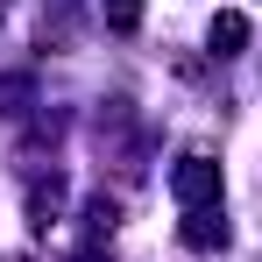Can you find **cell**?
<instances>
[{"label": "cell", "mask_w": 262, "mask_h": 262, "mask_svg": "<svg viewBox=\"0 0 262 262\" xmlns=\"http://www.w3.org/2000/svg\"><path fill=\"white\" fill-rule=\"evenodd\" d=\"M241 43H248V21L241 14H213V57H234Z\"/></svg>", "instance_id": "cell-4"}, {"label": "cell", "mask_w": 262, "mask_h": 262, "mask_svg": "<svg viewBox=\"0 0 262 262\" xmlns=\"http://www.w3.org/2000/svg\"><path fill=\"white\" fill-rule=\"evenodd\" d=\"M177 241L184 248H227V220H220V206H199V213H184V227H177Z\"/></svg>", "instance_id": "cell-2"}, {"label": "cell", "mask_w": 262, "mask_h": 262, "mask_svg": "<svg viewBox=\"0 0 262 262\" xmlns=\"http://www.w3.org/2000/svg\"><path fill=\"white\" fill-rule=\"evenodd\" d=\"M170 191H177V206H184V213L220 206V163H213V156H199V149H191V156H177V163H170Z\"/></svg>", "instance_id": "cell-1"}, {"label": "cell", "mask_w": 262, "mask_h": 262, "mask_svg": "<svg viewBox=\"0 0 262 262\" xmlns=\"http://www.w3.org/2000/svg\"><path fill=\"white\" fill-rule=\"evenodd\" d=\"M106 29L114 36H135L142 29V0H106Z\"/></svg>", "instance_id": "cell-5"}, {"label": "cell", "mask_w": 262, "mask_h": 262, "mask_svg": "<svg viewBox=\"0 0 262 262\" xmlns=\"http://www.w3.org/2000/svg\"><path fill=\"white\" fill-rule=\"evenodd\" d=\"M57 206H64V177L50 170L43 184H29V227H36V234H50V220H57Z\"/></svg>", "instance_id": "cell-3"}]
</instances>
